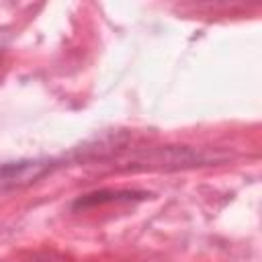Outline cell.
<instances>
[{
    "mask_svg": "<svg viewBox=\"0 0 262 262\" xmlns=\"http://www.w3.org/2000/svg\"><path fill=\"white\" fill-rule=\"evenodd\" d=\"M145 196H149L147 192H137V190H113V188H102L96 192H88L80 199L74 201L72 209L80 211V209H90V207H98V205H108V203H131V201H143Z\"/></svg>",
    "mask_w": 262,
    "mask_h": 262,
    "instance_id": "cell-2",
    "label": "cell"
},
{
    "mask_svg": "<svg viewBox=\"0 0 262 262\" xmlns=\"http://www.w3.org/2000/svg\"><path fill=\"white\" fill-rule=\"evenodd\" d=\"M53 160H18L0 164V190L20 188L31 182H37L47 172H51Z\"/></svg>",
    "mask_w": 262,
    "mask_h": 262,
    "instance_id": "cell-1",
    "label": "cell"
}]
</instances>
